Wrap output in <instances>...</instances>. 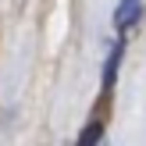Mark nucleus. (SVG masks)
<instances>
[{
    "mask_svg": "<svg viewBox=\"0 0 146 146\" xmlns=\"http://www.w3.org/2000/svg\"><path fill=\"white\" fill-rule=\"evenodd\" d=\"M143 18V0H118V11H114V29L118 36H125L128 29H135Z\"/></svg>",
    "mask_w": 146,
    "mask_h": 146,
    "instance_id": "nucleus-1",
    "label": "nucleus"
},
{
    "mask_svg": "<svg viewBox=\"0 0 146 146\" xmlns=\"http://www.w3.org/2000/svg\"><path fill=\"white\" fill-rule=\"evenodd\" d=\"M100 135H104V118L96 114V118L86 125V132L78 135V146H96V143H100Z\"/></svg>",
    "mask_w": 146,
    "mask_h": 146,
    "instance_id": "nucleus-2",
    "label": "nucleus"
}]
</instances>
